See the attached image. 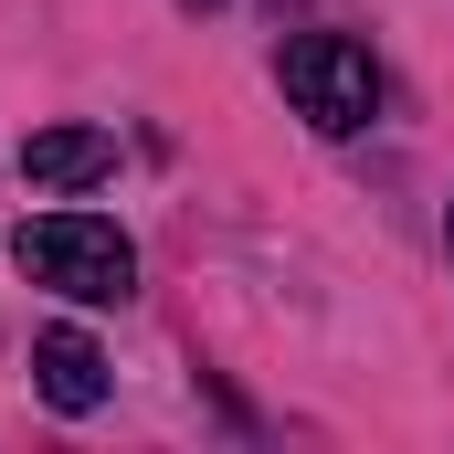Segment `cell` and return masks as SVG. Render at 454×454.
Wrapping results in <instances>:
<instances>
[{
	"mask_svg": "<svg viewBox=\"0 0 454 454\" xmlns=\"http://www.w3.org/2000/svg\"><path fill=\"white\" fill-rule=\"evenodd\" d=\"M32 380H43L53 412H96L106 402V348L85 339V328H43L32 339Z\"/></svg>",
	"mask_w": 454,
	"mask_h": 454,
	"instance_id": "cell-4",
	"label": "cell"
},
{
	"mask_svg": "<svg viewBox=\"0 0 454 454\" xmlns=\"http://www.w3.org/2000/svg\"><path fill=\"white\" fill-rule=\"evenodd\" d=\"M275 85L296 96L307 127H328V137H359V127L380 116V64H370V43H348V32H296V43L275 53Z\"/></svg>",
	"mask_w": 454,
	"mask_h": 454,
	"instance_id": "cell-2",
	"label": "cell"
},
{
	"mask_svg": "<svg viewBox=\"0 0 454 454\" xmlns=\"http://www.w3.org/2000/svg\"><path fill=\"white\" fill-rule=\"evenodd\" d=\"M191 11H212V0H191Z\"/></svg>",
	"mask_w": 454,
	"mask_h": 454,
	"instance_id": "cell-6",
	"label": "cell"
},
{
	"mask_svg": "<svg viewBox=\"0 0 454 454\" xmlns=\"http://www.w3.org/2000/svg\"><path fill=\"white\" fill-rule=\"evenodd\" d=\"M11 264L74 307H127L137 296V243L106 223V212H32L11 232Z\"/></svg>",
	"mask_w": 454,
	"mask_h": 454,
	"instance_id": "cell-1",
	"label": "cell"
},
{
	"mask_svg": "<svg viewBox=\"0 0 454 454\" xmlns=\"http://www.w3.org/2000/svg\"><path fill=\"white\" fill-rule=\"evenodd\" d=\"M444 254H454V212H444Z\"/></svg>",
	"mask_w": 454,
	"mask_h": 454,
	"instance_id": "cell-5",
	"label": "cell"
},
{
	"mask_svg": "<svg viewBox=\"0 0 454 454\" xmlns=\"http://www.w3.org/2000/svg\"><path fill=\"white\" fill-rule=\"evenodd\" d=\"M106 169H116L106 127H32V137H21V180H32V191H96Z\"/></svg>",
	"mask_w": 454,
	"mask_h": 454,
	"instance_id": "cell-3",
	"label": "cell"
}]
</instances>
